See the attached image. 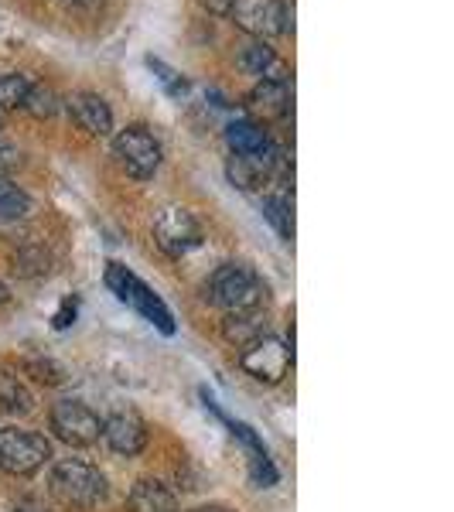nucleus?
Returning a JSON list of instances; mask_svg holds the SVG:
<instances>
[{
    "label": "nucleus",
    "instance_id": "obj_1",
    "mask_svg": "<svg viewBox=\"0 0 454 512\" xmlns=\"http://www.w3.org/2000/svg\"><path fill=\"white\" fill-rule=\"evenodd\" d=\"M209 304H216L226 315L267 308V284L243 263H222L209 280Z\"/></svg>",
    "mask_w": 454,
    "mask_h": 512
},
{
    "label": "nucleus",
    "instance_id": "obj_2",
    "mask_svg": "<svg viewBox=\"0 0 454 512\" xmlns=\"http://www.w3.org/2000/svg\"><path fill=\"white\" fill-rule=\"evenodd\" d=\"M52 492L59 495L65 506H79V509H93L106 499L110 485L99 468L86 465V461L65 458L52 468Z\"/></svg>",
    "mask_w": 454,
    "mask_h": 512
},
{
    "label": "nucleus",
    "instance_id": "obj_3",
    "mask_svg": "<svg viewBox=\"0 0 454 512\" xmlns=\"http://www.w3.org/2000/svg\"><path fill=\"white\" fill-rule=\"evenodd\" d=\"M106 287H110L123 304L140 311L151 325H158L164 335H175V318H171L168 304H164L137 274H130L123 263H106Z\"/></svg>",
    "mask_w": 454,
    "mask_h": 512
},
{
    "label": "nucleus",
    "instance_id": "obj_4",
    "mask_svg": "<svg viewBox=\"0 0 454 512\" xmlns=\"http://www.w3.org/2000/svg\"><path fill=\"white\" fill-rule=\"evenodd\" d=\"M52 458V444L45 434L4 427L0 431V468L7 475H35Z\"/></svg>",
    "mask_w": 454,
    "mask_h": 512
},
{
    "label": "nucleus",
    "instance_id": "obj_5",
    "mask_svg": "<svg viewBox=\"0 0 454 512\" xmlns=\"http://www.w3.org/2000/svg\"><path fill=\"white\" fill-rule=\"evenodd\" d=\"M113 154H117L120 164L127 168V175H134L137 181H151L161 168L158 137H154L147 127H140V123L120 130V134L113 137Z\"/></svg>",
    "mask_w": 454,
    "mask_h": 512
},
{
    "label": "nucleus",
    "instance_id": "obj_6",
    "mask_svg": "<svg viewBox=\"0 0 454 512\" xmlns=\"http://www.w3.org/2000/svg\"><path fill=\"white\" fill-rule=\"evenodd\" d=\"M239 366L246 369L257 383L274 386L287 376V369L294 366V352L284 342H277L274 335H260L257 342H250L239 352Z\"/></svg>",
    "mask_w": 454,
    "mask_h": 512
},
{
    "label": "nucleus",
    "instance_id": "obj_7",
    "mask_svg": "<svg viewBox=\"0 0 454 512\" xmlns=\"http://www.w3.org/2000/svg\"><path fill=\"white\" fill-rule=\"evenodd\" d=\"M52 431L69 448H89L103 437V420H99L86 403L62 400L52 407Z\"/></svg>",
    "mask_w": 454,
    "mask_h": 512
},
{
    "label": "nucleus",
    "instance_id": "obj_8",
    "mask_svg": "<svg viewBox=\"0 0 454 512\" xmlns=\"http://www.w3.org/2000/svg\"><path fill=\"white\" fill-rule=\"evenodd\" d=\"M154 239L168 256H185L188 250L202 246V226L188 209H164L154 222Z\"/></svg>",
    "mask_w": 454,
    "mask_h": 512
},
{
    "label": "nucleus",
    "instance_id": "obj_9",
    "mask_svg": "<svg viewBox=\"0 0 454 512\" xmlns=\"http://www.w3.org/2000/svg\"><path fill=\"white\" fill-rule=\"evenodd\" d=\"M280 0H236L229 18L236 21L239 31L253 35L257 41H267L280 35Z\"/></svg>",
    "mask_w": 454,
    "mask_h": 512
},
{
    "label": "nucleus",
    "instance_id": "obj_10",
    "mask_svg": "<svg viewBox=\"0 0 454 512\" xmlns=\"http://www.w3.org/2000/svg\"><path fill=\"white\" fill-rule=\"evenodd\" d=\"M239 69H243L246 76H257L260 82H291V69L284 65V59H280L267 41H257V38L239 52Z\"/></svg>",
    "mask_w": 454,
    "mask_h": 512
},
{
    "label": "nucleus",
    "instance_id": "obj_11",
    "mask_svg": "<svg viewBox=\"0 0 454 512\" xmlns=\"http://www.w3.org/2000/svg\"><path fill=\"white\" fill-rule=\"evenodd\" d=\"M103 437L123 458H134L147 448V427L134 414H113L110 420H103Z\"/></svg>",
    "mask_w": 454,
    "mask_h": 512
},
{
    "label": "nucleus",
    "instance_id": "obj_12",
    "mask_svg": "<svg viewBox=\"0 0 454 512\" xmlns=\"http://www.w3.org/2000/svg\"><path fill=\"white\" fill-rule=\"evenodd\" d=\"M69 113L76 117V123L86 134H93V137H106V134H113V113H110V106H106V99L103 96H96V93H76L69 99Z\"/></svg>",
    "mask_w": 454,
    "mask_h": 512
},
{
    "label": "nucleus",
    "instance_id": "obj_13",
    "mask_svg": "<svg viewBox=\"0 0 454 512\" xmlns=\"http://www.w3.org/2000/svg\"><path fill=\"white\" fill-rule=\"evenodd\" d=\"M246 110L263 120L287 117V110H291V82H257L246 93Z\"/></svg>",
    "mask_w": 454,
    "mask_h": 512
},
{
    "label": "nucleus",
    "instance_id": "obj_14",
    "mask_svg": "<svg viewBox=\"0 0 454 512\" xmlns=\"http://www.w3.org/2000/svg\"><path fill=\"white\" fill-rule=\"evenodd\" d=\"M226 144L233 154H250V158H267V154L277 147L267 130L253 120H229L226 123Z\"/></svg>",
    "mask_w": 454,
    "mask_h": 512
},
{
    "label": "nucleus",
    "instance_id": "obj_15",
    "mask_svg": "<svg viewBox=\"0 0 454 512\" xmlns=\"http://www.w3.org/2000/svg\"><path fill=\"white\" fill-rule=\"evenodd\" d=\"M130 512H175V492L158 478H140L127 499Z\"/></svg>",
    "mask_w": 454,
    "mask_h": 512
},
{
    "label": "nucleus",
    "instance_id": "obj_16",
    "mask_svg": "<svg viewBox=\"0 0 454 512\" xmlns=\"http://www.w3.org/2000/svg\"><path fill=\"white\" fill-rule=\"evenodd\" d=\"M260 335H267V318L263 311H239V315H226L222 321V338L236 349H246L250 342H257Z\"/></svg>",
    "mask_w": 454,
    "mask_h": 512
},
{
    "label": "nucleus",
    "instance_id": "obj_17",
    "mask_svg": "<svg viewBox=\"0 0 454 512\" xmlns=\"http://www.w3.org/2000/svg\"><path fill=\"white\" fill-rule=\"evenodd\" d=\"M0 410H7V414H31L35 410L31 390L21 383V376L7 373V369H0Z\"/></svg>",
    "mask_w": 454,
    "mask_h": 512
},
{
    "label": "nucleus",
    "instance_id": "obj_18",
    "mask_svg": "<svg viewBox=\"0 0 454 512\" xmlns=\"http://www.w3.org/2000/svg\"><path fill=\"white\" fill-rule=\"evenodd\" d=\"M263 216H267L270 226L277 229L280 236L291 243L294 239V212H291V198L287 195H267L263 198Z\"/></svg>",
    "mask_w": 454,
    "mask_h": 512
},
{
    "label": "nucleus",
    "instance_id": "obj_19",
    "mask_svg": "<svg viewBox=\"0 0 454 512\" xmlns=\"http://www.w3.org/2000/svg\"><path fill=\"white\" fill-rule=\"evenodd\" d=\"M28 212H31V195L14 185V181L0 178V219L14 222V219H24Z\"/></svg>",
    "mask_w": 454,
    "mask_h": 512
},
{
    "label": "nucleus",
    "instance_id": "obj_20",
    "mask_svg": "<svg viewBox=\"0 0 454 512\" xmlns=\"http://www.w3.org/2000/svg\"><path fill=\"white\" fill-rule=\"evenodd\" d=\"M21 110L31 113L35 120H48V117H55V110H59V96H55L48 86H41V82H31Z\"/></svg>",
    "mask_w": 454,
    "mask_h": 512
},
{
    "label": "nucleus",
    "instance_id": "obj_21",
    "mask_svg": "<svg viewBox=\"0 0 454 512\" xmlns=\"http://www.w3.org/2000/svg\"><path fill=\"white\" fill-rule=\"evenodd\" d=\"M31 79L21 72H0V110H21Z\"/></svg>",
    "mask_w": 454,
    "mask_h": 512
},
{
    "label": "nucleus",
    "instance_id": "obj_22",
    "mask_svg": "<svg viewBox=\"0 0 454 512\" xmlns=\"http://www.w3.org/2000/svg\"><path fill=\"white\" fill-rule=\"evenodd\" d=\"M147 69L154 72V76L161 79V86H164V93H168L171 99H181V96H188V79H181L171 65H164L161 59H154V55H147Z\"/></svg>",
    "mask_w": 454,
    "mask_h": 512
},
{
    "label": "nucleus",
    "instance_id": "obj_23",
    "mask_svg": "<svg viewBox=\"0 0 454 512\" xmlns=\"http://www.w3.org/2000/svg\"><path fill=\"white\" fill-rule=\"evenodd\" d=\"M24 373L35 376L45 386H62L65 383V369L52 359H24Z\"/></svg>",
    "mask_w": 454,
    "mask_h": 512
},
{
    "label": "nucleus",
    "instance_id": "obj_24",
    "mask_svg": "<svg viewBox=\"0 0 454 512\" xmlns=\"http://www.w3.org/2000/svg\"><path fill=\"white\" fill-rule=\"evenodd\" d=\"M14 270H18L21 277L41 274V270H48V256L41 250H24L18 253V260H14Z\"/></svg>",
    "mask_w": 454,
    "mask_h": 512
},
{
    "label": "nucleus",
    "instance_id": "obj_25",
    "mask_svg": "<svg viewBox=\"0 0 454 512\" xmlns=\"http://www.w3.org/2000/svg\"><path fill=\"white\" fill-rule=\"evenodd\" d=\"M253 478H257L260 485H274L277 482V472H274V465L267 461V454H260V458H257V465H253Z\"/></svg>",
    "mask_w": 454,
    "mask_h": 512
},
{
    "label": "nucleus",
    "instance_id": "obj_26",
    "mask_svg": "<svg viewBox=\"0 0 454 512\" xmlns=\"http://www.w3.org/2000/svg\"><path fill=\"white\" fill-rule=\"evenodd\" d=\"M21 168V151L11 144H0V171H14Z\"/></svg>",
    "mask_w": 454,
    "mask_h": 512
},
{
    "label": "nucleus",
    "instance_id": "obj_27",
    "mask_svg": "<svg viewBox=\"0 0 454 512\" xmlns=\"http://www.w3.org/2000/svg\"><path fill=\"white\" fill-rule=\"evenodd\" d=\"M72 321H76V297H69V301L62 304V311L55 315V328H69Z\"/></svg>",
    "mask_w": 454,
    "mask_h": 512
},
{
    "label": "nucleus",
    "instance_id": "obj_28",
    "mask_svg": "<svg viewBox=\"0 0 454 512\" xmlns=\"http://www.w3.org/2000/svg\"><path fill=\"white\" fill-rule=\"evenodd\" d=\"M233 431H236L239 437H243V441L250 444V448L257 451V454H267V451H263V441H260L257 434H253V427H246V424H233Z\"/></svg>",
    "mask_w": 454,
    "mask_h": 512
},
{
    "label": "nucleus",
    "instance_id": "obj_29",
    "mask_svg": "<svg viewBox=\"0 0 454 512\" xmlns=\"http://www.w3.org/2000/svg\"><path fill=\"white\" fill-rule=\"evenodd\" d=\"M236 0H202V7L209 14H216V18H229V11H233Z\"/></svg>",
    "mask_w": 454,
    "mask_h": 512
},
{
    "label": "nucleus",
    "instance_id": "obj_30",
    "mask_svg": "<svg viewBox=\"0 0 454 512\" xmlns=\"http://www.w3.org/2000/svg\"><path fill=\"white\" fill-rule=\"evenodd\" d=\"M7 301H11V291H7V284L0 280V304H7Z\"/></svg>",
    "mask_w": 454,
    "mask_h": 512
},
{
    "label": "nucleus",
    "instance_id": "obj_31",
    "mask_svg": "<svg viewBox=\"0 0 454 512\" xmlns=\"http://www.w3.org/2000/svg\"><path fill=\"white\" fill-rule=\"evenodd\" d=\"M18 512H41V509H35V506H24V509H18Z\"/></svg>",
    "mask_w": 454,
    "mask_h": 512
},
{
    "label": "nucleus",
    "instance_id": "obj_32",
    "mask_svg": "<svg viewBox=\"0 0 454 512\" xmlns=\"http://www.w3.org/2000/svg\"><path fill=\"white\" fill-rule=\"evenodd\" d=\"M0 130H4V123H0Z\"/></svg>",
    "mask_w": 454,
    "mask_h": 512
}]
</instances>
